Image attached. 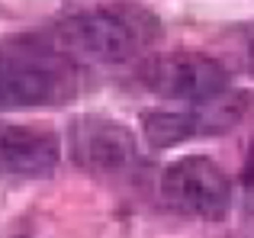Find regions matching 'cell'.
Wrapping results in <instances>:
<instances>
[{"label": "cell", "instance_id": "1", "mask_svg": "<svg viewBox=\"0 0 254 238\" xmlns=\"http://www.w3.org/2000/svg\"><path fill=\"white\" fill-rule=\"evenodd\" d=\"M158 36V19L142 6H97L64 19L52 29L49 49L68 58L119 64L138 58Z\"/></svg>", "mask_w": 254, "mask_h": 238}, {"label": "cell", "instance_id": "2", "mask_svg": "<svg viewBox=\"0 0 254 238\" xmlns=\"http://www.w3.org/2000/svg\"><path fill=\"white\" fill-rule=\"evenodd\" d=\"M74 58L36 45V49L0 52V110L62 107L77 94Z\"/></svg>", "mask_w": 254, "mask_h": 238}, {"label": "cell", "instance_id": "3", "mask_svg": "<svg viewBox=\"0 0 254 238\" xmlns=\"http://www.w3.org/2000/svg\"><path fill=\"white\" fill-rule=\"evenodd\" d=\"M161 200L180 216L219 222L232 209V183L216 161L203 155H184L164 168Z\"/></svg>", "mask_w": 254, "mask_h": 238}, {"label": "cell", "instance_id": "4", "mask_svg": "<svg viewBox=\"0 0 254 238\" xmlns=\"http://www.w3.org/2000/svg\"><path fill=\"white\" fill-rule=\"evenodd\" d=\"M142 81L151 94L177 103H203L229 94V71L222 61L199 52H171L161 55L142 71Z\"/></svg>", "mask_w": 254, "mask_h": 238}, {"label": "cell", "instance_id": "5", "mask_svg": "<svg viewBox=\"0 0 254 238\" xmlns=\"http://www.w3.org/2000/svg\"><path fill=\"white\" fill-rule=\"evenodd\" d=\"M242 97H212L203 103H187V110H148L142 116V129L151 148H171L196 135H216L225 132L242 116Z\"/></svg>", "mask_w": 254, "mask_h": 238}, {"label": "cell", "instance_id": "6", "mask_svg": "<svg viewBox=\"0 0 254 238\" xmlns=\"http://www.w3.org/2000/svg\"><path fill=\"white\" fill-rule=\"evenodd\" d=\"M71 158L90 174H119L138 158V142L123 122L103 116H81L68 129Z\"/></svg>", "mask_w": 254, "mask_h": 238}, {"label": "cell", "instance_id": "7", "mask_svg": "<svg viewBox=\"0 0 254 238\" xmlns=\"http://www.w3.org/2000/svg\"><path fill=\"white\" fill-rule=\"evenodd\" d=\"M62 145L55 132L36 125H6L0 129V168L16 177H49L58 168Z\"/></svg>", "mask_w": 254, "mask_h": 238}, {"label": "cell", "instance_id": "8", "mask_svg": "<svg viewBox=\"0 0 254 238\" xmlns=\"http://www.w3.org/2000/svg\"><path fill=\"white\" fill-rule=\"evenodd\" d=\"M242 45H245V64H248V71L254 74V26H248V29H245Z\"/></svg>", "mask_w": 254, "mask_h": 238}, {"label": "cell", "instance_id": "9", "mask_svg": "<svg viewBox=\"0 0 254 238\" xmlns=\"http://www.w3.org/2000/svg\"><path fill=\"white\" fill-rule=\"evenodd\" d=\"M245 174H248V180H254V145H251V158H248V168H245Z\"/></svg>", "mask_w": 254, "mask_h": 238}]
</instances>
